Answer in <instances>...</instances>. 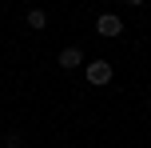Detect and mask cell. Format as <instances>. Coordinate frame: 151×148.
Masks as SVG:
<instances>
[{
	"label": "cell",
	"instance_id": "obj_1",
	"mask_svg": "<svg viewBox=\"0 0 151 148\" xmlns=\"http://www.w3.org/2000/svg\"><path fill=\"white\" fill-rule=\"evenodd\" d=\"M83 80H88L91 88L111 84V64H107V60H91V64H83Z\"/></svg>",
	"mask_w": 151,
	"mask_h": 148
},
{
	"label": "cell",
	"instance_id": "obj_2",
	"mask_svg": "<svg viewBox=\"0 0 151 148\" xmlns=\"http://www.w3.org/2000/svg\"><path fill=\"white\" fill-rule=\"evenodd\" d=\"M96 32H99V36H119V32H123V20L115 12H104V16H96Z\"/></svg>",
	"mask_w": 151,
	"mask_h": 148
},
{
	"label": "cell",
	"instance_id": "obj_3",
	"mask_svg": "<svg viewBox=\"0 0 151 148\" xmlns=\"http://www.w3.org/2000/svg\"><path fill=\"white\" fill-rule=\"evenodd\" d=\"M60 68H64V72H76V68H83V52H80L76 44L60 48Z\"/></svg>",
	"mask_w": 151,
	"mask_h": 148
},
{
	"label": "cell",
	"instance_id": "obj_4",
	"mask_svg": "<svg viewBox=\"0 0 151 148\" xmlns=\"http://www.w3.org/2000/svg\"><path fill=\"white\" fill-rule=\"evenodd\" d=\"M24 20H28V28H32V32H44V28H48V12H44V8H32Z\"/></svg>",
	"mask_w": 151,
	"mask_h": 148
},
{
	"label": "cell",
	"instance_id": "obj_5",
	"mask_svg": "<svg viewBox=\"0 0 151 148\" xmlns=\"http://www.w3.org/2000/svg\"><path fill=\"white\" fill-rule=\"evenodd\" d=\"M20 144H24V140H20L16 132H8V136H4V148H20Z\"/></svg>",
	"mask_w": 151,
	"mask_h": 148
},
{
	"label": "cell",
	"instance_id": "obj_6",
	"mask_svg": "<svg viewBox=\"0 0 151 148\" xmlns=\"http://www.w3.org/2000/svg\"><path fill=\"white\" fill-rule=\"evenodd\" d=\"M127 4H131V8H139V4H143V0H127Z\"/></svg>",
	"mask_w": 151,
	"mask_h": 148
},
{
	"label": "cell",
	"instance_id": "obj_7",
	"mask_svg": "<svg viewBox=\"0 0 151 148\" xmlns=\"http://www.w3.org/2000/svg\"><path fill=\"white\" fill-rule=\"evenodd\" d=\"M147 108H151V96H147Z\"/></svg>",
	"mask_w": 151,
	"mask_h": 148
}]
</instances>
